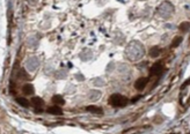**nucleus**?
<instances>
[{
  "label": "nucleus",
  "mask_w": 190,
  "mask_h": 134,
  "mask_svg": "<svg viewBox=\"0 0 190 134\" xmlns=\"http://www.w3.org/2000/svg\"><path fill=\"white\" fill-rule=\"evenodd\" d=\"M190 102V79H188L182 84L181 91H180V104L183 107H187Z\"/></svg>",
  "instance_id": "obj_3"
},
{
  "label": "nucleus",
  "mask_w": 190,
  "mask_h": 134,
  "mask_svg": "<svg viewBox=\"0 0 190 134\" xmlns=\"http://www.w3.org/2000/svg\"><path fill=\"white\" fill-rule=\"evenodd\" d=\"M101 97V91L99 90H89L88 91V99L89 101H96Z\"/></svg>",
  "instance_id": "obj_10"
},
{
  "label": "nucleus",
  "mask_w": 190,
  "mask_h": 134,
  "mask_svg": "<svg viewBox=\"0 0 190 134\" xmlns=\"http://www.w3.org/2000/svg\"><path fill=\"white\" fill-rule=\"evenodd\" d=\"M52 102H53V104H56V105H64L65 104V101H64V98L60 96V95H55L53 97H52Z\"/></svg>",
  "instance_id": "obj_13"
},
{
  "label": "nucleus",
  "mask_w": 190,
  "mask_h": 134,
  "mask_svg": "<svg viewBox=\"0 0 190 134\" xmlns=\"http://www.w3.org/2000/svg\"><path fill=\"white\" fill-rule=\"evenodd\" d=\"M181 42H182V37H180V36L175 37L174 41H173V43H172V47L178 46V44H181Z\"/></svg>",
  "instance_id": "obj_18"
},
{
  "label": "nucleus",
  "mask_w": 190,
  "mask_h": 134,
  "mask_svg": "<svg viewBox=\"0 0 190 134\" xmlns=\"http://www.w3.org/2000/svg\"><path fill=\"white\" fill-rule=\"evenodd\" d=\"M86 110H87L88 112L93 113V114H102L103 113L102 109H101V108L95 107V105H89V107L86 108Z\"/></svg>",
  "instance_id": "obj_11"
},
{
  "label": "nucleus",
  "mask_w": 190,
  "mask_h": 134,
  "mask_svg": "<svg viewBox=\"0 0 190 134\" xmlns=\"http://www.w3.org/2000/svg\"><path fill=\"white\" fill-rule=\"evenodd\" d=\"M16 102L19 103L21 107L29 108V102H28V101H27L26 98H23V97H19V98H16Z\"/></svg>",
  "instance_id": "obj_16"
},
{
  "label": "nucleus",
  "mask_w": 190,
  "mask_h": 134,
  "mask_svg": "<svg viewBox=\"0 0 190 134\" xmlns=\"http://www.w3.org/2000/svg\"><path fill=\"white\" fill-rule=\"evenodd\" d=\"M174 5L169 1H163L157 8V14L162 19H168L174 14Z\"/></svg>",
  "instance_id": "obj_2"
},
{
  "label": "nucleus",
  "mask_w": 190,
  "mask_h": 134,
  "mask_svg": "<svg viewBox=\"0 0 190 134\" xmlns=\"http://www.w3.org/2000/svg\"><path fill=\"white\" fill-rule=\"evenodd\" d=\"M34 86L30 84V83H27V84H23V87H22V93L24 95H34Z\"/></svg>",
  "instance_id": "obj_9"
},
{
  "label": "nucleus",
  "mask_w": 190,
  "mask_h": 134,
  "mask_svg": "<svg viewBox=\"0 0 190 134\" xmlns=\"http://www.w3.org/2000/svg\"><path fill=\"white\" fill-rule=\"evenodd\" d=\"M28 2L30 5H36L37 2H38V0H28Z\"/></svg>",
  "instance_id": "obj_20"
},
{
  "label": "nucleus",
  "mask_w": 190,
  "mask_h": 134,
  "mask_svg": "<svg viewBox=\"0 0 190 134\" xmlns=\"http://www.w3.org/2000/svg\"><path fill=\"white\" fill-rule=\"evenodd\" d=\"M160 52H161L160 47H159V46H153V47H151L150 55H151V57H153V58H155V57H158V55H160Z\"/></svg>",
  "instance_id": "obj_14"
},
{
  "label": "nucleus",
  "mask_w": 190,
  "mask_h": 134,
  "mask_svg": "<svg viewBox=\"0 0 190 134\" xmlns=\"http://www.w3.org/2000/svg\"><path fill=\"white\" fill-rule=\"evenodd\" d=\"M38 65H40V60L37 59L36 57H32V58H29V59L26 61V67H27L28 71L30 72L36 71Z\"/></svg>",
  "instance_id": "obj_5"
},
{
  "label": "nucleus",
  "mask_w": 190,
  "mask_h": 134,
  "mask_svg": "<svg viewBox=\"0 0 190 134\" xmlns=\"http://www.w3.org/2000/svg\"><path fill=\"white\" fill-rule=\"evenodd\" d=\"M162 72V64L161 63H155L153 66L151 67V75H159Z\"/></svg>",
  "instance_id": "obj_7"
},
{
  "label": "nucleus",
  "mask_w": 190,
  "mask_h": 134,
  "mask_svg": "<svg viewBox=\"0 0 190 134\" xmlns=\"http://www.w3.org/2000/svg\"><path fill=\"white\" fill-rule=\"evenodd\" d=\"M48 112L50 114H55V116H59V114H63V111L58 105H55V107H51L48 109Z\"/></svg>",
  "instance_id": "obj_12"
},
{
  "label": "nucleus",
  "mask_w": 190,
  "mask_h": 134,
  "mask_svg": "<svg viewBox=\"0 0 190 134\" xmlns=\"http://www.w3.org/2000/svg\"><path fill=\"white\" fill-rule=\"evenodd\" d=\"M189 28H190V23L189 22H183V23L180 24V30L183 32H186L189 30Z\"/></svg>",
  "instance_id": "obj_17"
},
{
  "label": "nucleus",
  "mask_w": 190,
  "mask_h": 134,
  "mask_svg": "<svg viewBox=\"0 0 190 134\" xmlns=\"http://www.w3.org/2000/svg\"><path fill=\"white\" fill-rule=\"evenodd\" d=\"M18 76H19V79H21V80H29V79H30L24 68H21L20 71H19V74H18Z\"/></svg>",
  "instance_id": "obj_15"
},
{
  "label": "nucleus",
  "mask_w": 190,
  "mask_h": 134,
  "mask_svg": "<svg viewBox=\"0 0 190 134\" xmlns=\"http://www.w3.org/2000/svg\"><path fill=\"white\" fill-rule=\"evenodd\" d=\"M94 83L95 84H96V86H98V84H99L100 87H101V86H103V84H104V82H103L102 80L101 79H95L94 80Z\"/></svg>",
  "instance_id": "obj_19"
},
{
  "label": "nucleus",
  "mask_w": 190,
  "mask_h": 134,
  "mask_svg": "<svg viewBox=\"0 0 190 134\" xmlns=\"http://www.w3.org/2000/svg\"><path fill=\"white\" fill-rule=\"evenodd\" d=\"M109 104L115 108H123L128 105V98L121 94H112L109 98Z\"/></svg>",
  "instance_id": "obj_4"
},
{
  "label": "nucleus",
  "mask_w": 190,
  "mask_h": 134,
  "mask_svg": "<svg viewBox=\"0 0 190 134\" xmlns=\"http://www.w3.org/2000/svg\"><path fill=\"white\" fill-rule=\"evenodd\" d=\"M145 50L139 42H131L125 50V57L131 61H138L144 57Z\"/></svg>",
  "instance_id": "obj_1"
},
{
  "label": "nucleus",
  "mask_w": 190,
  "mask_h": 134,
  "mask_svg": "<svg viewBox=\"0 0 190 134\" xmlns=\"http://www.w3.org/2000/svg\"><path fill=\"white\" fill-rule=\"evenodd\" d=\"M30 103L32 104V107L38 111V110H40V108H42V105H43L44 102H43V99L41 98V97H32V101H30Z\"/></svg>",
  "instance_id": "obj_8"
},
{
  "label": "nucleus",
  "mask_w": 190,
  "mask_h": 134,
  "mask_svg": "<svg viewBox=\"0 0 190 134\" xmlns=\"http://www.w3.org/2000/svg\"><path fill=\"white\" fill-rule=\"evenodd\" d=\"M148 81H150V78H139L135 82V88L137 90H142L147 86Z\"/></svg>",
  "instance_id": "obj_6"
}]
</instances>
